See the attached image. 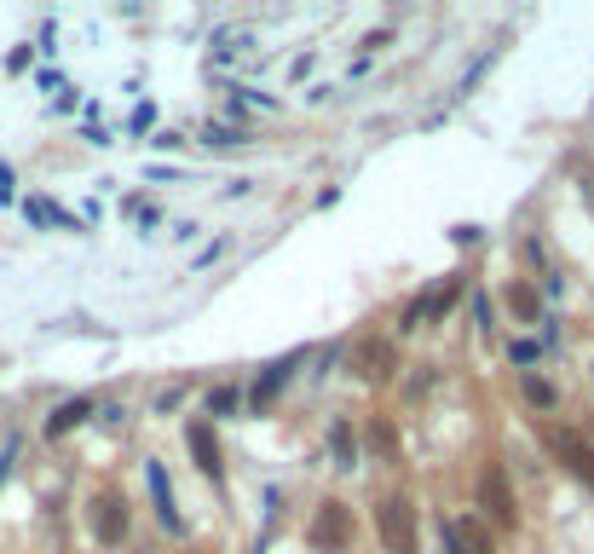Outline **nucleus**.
Returning <instances> with one entry per match:
<instances>
[{
  "instance_id": "nucleus-15",
  "label": "nucleus",
  "mask_w": 594,
  "mask_h": 554,
  "mask_svg": "<svg viewBox=\"0 0 594 554\" xmlns=\"http://www.w3.org/2000/svg\"><path fill=\"white\" fill-rule=\"evenodd\" d=\"M537 358V341H513V364H531Z\"/></svg>"
},
{
  "instance_id": "nucleus-3",
  "label": "nucleus",
  "mask_w": 594,
  "mask_h": 554,
  "mask_svg": "<svg viewBox=\"0 0 594 554\" xmlns=\"http://www.w3.org/2000/svg\"><path fill=\"white\" fill-rule=\"evenodd\" d=\"M311 549L318 554H347L352 549V509L347 502H323L311 520Z\"/></svg>"
},
{
  "instance_id": "nucleus-14",
  "label": "nucleus",
  "mask_w": 594,
  "mask_h": 554,
  "mask_svg": "<svg viewBox=\"0 0 594 554\" xmlns=\"http://www.w3.org/2000/svg\"><path fill=\"white\" fill-rule=\"evenodd\" d=\"M525 399H531V404H554V387H549V382H537V375H531V382H525Z\"/></svg>"
},
{
  "instance_id": "nucleus-8",
  "label": "nucleus",
  "mask_w": 594,
  "mask_h": 554,
  "mask_svg": "<svg viewBox=\"0 0 594 554\" xmlns=\"http://www.w3.org/2000/svg\"><path fill=\"white\" fill-rule=\"evenodd\" d=\"M445 543H450V554H491V537H484L479 520H456V526H445Z\"/></svg>"
},
{
  "instance_id": "nucleus-2",
  "label": "nucleus",
  "mask_w": 594,
  "mask_h": 554,
  "mask_svg": "<svg viewBox=\"0 0 594 554\" xmlns=\"http://www.w3.org/2000/svg\"><path fill=\"white\" fill-rule=\"evenodd\" d=\"M479 509H484V520H491V526H513V520H520V509H513V485H508V468L503 462H491L479 473Z\"/></svg>"
},
{
  "instance_id": "nucleus-5",
  "label": "nucleus",
  "mask_w": 594,
  "mask_h": 554,
  "mask_svg": "<svg viewBox=\"0 0 594 554\" xmlns=\"http://www.w3.org/2000/svg\"><path fill=\"white\" fill-rule=\"evenodd\" d=\"M92 531H99L104 549H116L121 537H128V497H121V491H99V502H92Z\"/></svg>"
},
{
  "instance_id": "nucleus-10",
  "label": "nucleus",
  "mask_w": 594,
  "mask_h": 554,
  "mask_svg": "<svg viewBox=\"0 0 594 554\" xmlns=\"http://www.w3.org/2000/svg\"><path fill=\"white\" fill-rule=\"evenodd\" d=\"M87 416H92V404H87V399H70V404H58L53 416H46V439H64L70 427H81Z\"/></svg>"
},
{
  "instance_id": "nucleus-11",
  "label": "nucleus",
  "mask_w": 594,
  "mask_h": 554,
  "mask_svg": "<svg viewBox=\"0 0 594 554\" xmlns=\"http://www.w3.org/2000/svg\"><path fill=\"white\" fill-rule=\"evenodd\" d=\"M508 306H513V312H520V318H525V324H537V312H542V300H537V289H531V283H513V289H508Z\"/></svg>"
},
{
  "instance_id": "nucleus-9",
  "label": "nucleus",
  "mask_w": 594,
  "mask_h": 554,
  "mask_svg": "<svg viewBox=\"0 0 594 554\" xmlns=\"http://www.w3.org/2000/svg\"><path fill=\"white\" fill-rule=\"evenodd\" d=\"M185 439H191V456H196L202 473H220V445H214V427L208 422H191V433H185Z\"/></svg>"
},
{
  "instance_id": "nucleus-4",
  "label": "nucleus",
  "mask_w": 594,
  "mask_h": 554,
  "mask_svg": "<svg viewBox=\"0 0 594 554\" xmlns=\"http://www.w3.org/2000/svg\"><path fill=\"white\" fill-rule=\"evenodd\" d=\"M352 370L364 375L369 387H381L387 375L398 370V346L387 341V335H369V341H358V346H352Z\"/></svg>"
},
{
  "instance_id": "nucleus-16",
  "label": "nucleus",
  "mask_w": 594,
  "mask_h": 554,
  "mask_svg": "<svg viewBox=\"0 0 594 554\" xmlns=\"http://www.w3.org/2000/svg\"><path fill=\"white\" fill-rule=\"evenodd\" d=\"M231 404H237V393H231V387H220V393L208 399V410H231Z\"/></svg>"
},
{
  "instance_id": "nucleus-1",
  "label": "nucleus",
  "mask_w": 594,
  "mask_h": 554,
  "mask_svg": "<svg viewBox=\"0 0 594 554\" xmlns=\"http://www.w3.org/2000/svg\"><path fill=\"white\" fill-rule=\"evenodd\" d=\"M375 526H381L387 554H416V509L404 497H381V502H375Z\"/></svg>"
},
{
  "instance_id": "nucleus-13",
  "label": "nucleus",
  "mask_w": 594,
  "mask_h": 554,
  "mask_svg": "<svg viewBox=\"0 0 594 554\" xmlns=\"http://www.w3.org/2000/svg\"><path fill=\"white\" fill-rule=\"evenodd\" d=\"M330 445H335V456H340V468H352V433H347V427H335Z\"/></svg>"
},
{
  "instance_id": "nucleus-12",
  "label": "nucleus",
  "mask_w": 594,
  "mask_h": 554,
  "mask_svg": "<svg viewBox=\"0 0 594 554\" xmlns=\"http://www.w3.org/2000/svg\"><path fill=\"white\" fill-rule=\"evenodd\" d=\"M369 451H375V456H393V451H398V433H393V422H387V416L369 422Z\"/></svg>"
},
{
  "instance_id": "nucleus-6",
  "label": "nucleus",
  "mask_w": 594,
  "mask_h": 554,
  "mask_svg": "<svg viewBox=\"0 0 594 554\" xmlns=\"http://www.w3.org/2000/svg\"><path fill=\"white\" fill-rule=\"evenodd\" d=\"M542 439H549V451H554L560 462H566V468L577 473V480H583V485L594 491V445H583V439H577V433H566V427H549Z\"/></svg>"
},
{
  "instance_id": "nucleus-7",
  "label": "nucleus",
  "mask_w": 594,
  "mask_h": 554,
  "mask_svg": "<svg viewBox=\"0 0 594 554\" xmlns=\"http://www.w3.org/2000/svg\"><path fill=\"white\" fill-rule=\"evenodd\" d=\"M456 295H462V283H439V289H427V295H421L410 312H404V324H398V329H421L427 318H439V312H450V300H456Z\"/></svg>"
}]
</instances>
